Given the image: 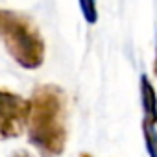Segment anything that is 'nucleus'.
Here are the masks:
<instances>
[{
  "label": "nucleus",
  "mask_w": 157,
  "mask_h": 157,
  "mask_svg": "<svg viewBox=\"0 0 157 157\" xmlns=\"http://www.w3.org/2000/svg\"><path fill=\"white\" fill-rule=\"evenodd\" d=\"M30 100L0 87V140L15 139L26 131Z\"/></svg>",
  "instance_id": "7ed1b4c3"
},
{
  "label": "nucleus",
  "mask_w": 157,
  "mask_h": 157,
  "mask_svg": "<svg viewBox=\"0 0 157 157\" xmlns=\"http://www.w3.org/2000/svg\"><path fill=\"white\" fill-rule=\"evenodd\" d=\"M142 94V135L148 157H157V94L148 76L140 78Z\"/></svg>",
  "instance_id": "20e7f679"
},
{
  "label": "nucleus",
  "mask_w": 157,
  "mask_h": 157,
  "mask_svg": "<svg viewBox=\"0 0 157 157\" xmlns=\"http://www.w3.org/2000/svg\"><path fill=\"white\" fill-rule=\"evenodd\" d=\"M13 157H32V155H30V153H26V151H17Z\"/></svg>",
  "instance_id": "423d86ee"
},
{
  "label": "nucleus",
  "mask_w": 157,
  "mask_h": 157,
  "mask_svg": "<svg viewBox=\"0 0 157 157\" xmlns=\"http://www.w3.org/2000/svg\"><path fill=\"white\" fill-rule=\"evenodd\" d=\"M78 157H94V155H93V153H89V151H83V153L78 155Z\"/></svg>",
  "instance_id": "0eeeda50"
},
{
  "label": "nucleus",
  "mask_w": 157,
  "mask_h": 157,
  "mask_svg": "<svg viewBox=\"0 0 157 157\" xmlns=\"http://www.w3.org/2000/svg\"><path fill=\"white\" fill-rule=\"evenodd\" d=\"M0 37L8 54L28 70L39 68L44 61V39L26 15L0 10Z\"/></svg>",
  "instance_id": "f03ea898"
},
{
  "label": "nucleus",
  "mask_w": 157,
  "mask_h": 157,
  "mask_svg": "<svg viewBox=\"0 0 157 157\" xmlns=\"http://www.w3.org/2000/svg\"><path fill=\"white\" fill-rule=\"evenodd\" d=\"M82 6V13L85 17V21L89 24H94L98 19V11H96V0H80Z\"/></svg>",
  "instance_id": "39448f33"
},
{
  "label": "nucleus",
  "mask_w": 157,
  "mask_h": 157,
  "mask_svg": "<svg viewBox=\"0 0 157 157\" xmlns=\"http://www.w3.org/2000/svg\"><path fill=\"white\" fill-rule=\"evenodd\" d=\"M153 72H155V76H157V54H155V61H153Z\"/></svg>",
  "instance_id": "6e6552de"
},
{
  "label": "nucleus",
  "mask_w": 157,
  "mask_h": 157,
  "mask_svg": "<svg viewBox=\"0 0 157 157\" xmlns=\"http://www.w3.org/2000/svg\"><path fill=\"white\" fill-rule=\"evenodd\" d=\"M26 135L43 157H59L68 139V100L61 87L44 83L33 89Z\"/></svg>",
  "instance_id": "f257e3e1"
}]
</instances>
